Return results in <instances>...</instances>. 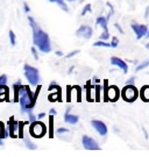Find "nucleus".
<instances>
[{
  "label": "nucleus",
  "instance_id": "obj_1",
  "mask_svg": "<svg viewBox=\"0 0 149 157\" xmlns=\"http://www.w3.org/2000/svg\"><path fill=\"white\" fill-rule=\"evenodd\" d=\"M29 25L33 29V42L34 45L37 47L42 52H50L51 51V45H50L49 35L44 30L41 29L36 21L32 17H28Z\"/></svg>",
  "mask_w": 149,
  "mask_h": 157
},
{
  "label": "nucleus",
  "instance_id": "obj_2",
  "mask_svg": "<svg viewBox=\"0 0 149 157\" xmlns=\"http://www.w3.org/2000/svg\"><path fill=\"white\" fill-rule=\"evenodd\" d=\"M25 77L27 78V80L29 82V84L33 85V86H37L40 80V73L39 70L36 67H32L29 64H25Z\"/></svg>",
  "mask_w": 149,
  "mask_h": 157
},
{
  "label": "nucleus",
  "instance_id": "obj_3",
  "mask_svg": "<svg viewBox=\"0 0 149 157\" xmlns=\"http://www.w3.org/2000/svg\"><path fill=\"white\" fill-rule=\"evenodd\" d=\"M29 128H30L29 132H30L32 136L37 137V139L42 137V136L47 133V127H45V124H42V122H40V121H34V122H32Z\"/></svg>",
  "mask_w": 149,
  "mask_h": 157
},
{
  "label": "nucleus",
  "instance_id": "obj_4",
  "mask_svg": "<svg viewBox=\"0 0 149 157\" xmlns=\"http://www.w3.org/2000/svg\"><path fill=\"white\" fill-rule=\"evenodd\" d=\"M122 98L126 101H134L138 98V90L133 85H127L122 90Z\"/></svg>",
  "mask_w": 149,
  "mask_h": 157
},
{
  "label": "nucleus",
  "instance_id": "obj_5",
  "mask_svg": "<svg viewBox=\"0 0 149 157\" xmlns=\"http://www.w3.org/2000/svg\"><path fill=\"white\" fill-rule=\"evenodd\" d=\"M92 34H93L92 28H91L90 26H86V25H82V26L76 30V35H77L78 37H82V39H85V40L91 39Z\"/></svg>",
  "mask_w": 149,
  "mask_h": 157
},
{
  "label": "nucleus",
  "instance_id": "obj_6",
  "mask_svg": "<svg viewBox=\"0 0 149 157\" xmlns=\"http://www.w3.org/2000/svg\"><path fill=\"white\" fill-rule=\"evenodd\" d=\"M82 143H83V147L88 150H99L100 147L98 146V143L90 136H86L84 135L82 137Z\"/></svg>",
  "mask_w": 149,
  "mask_h": 157
},
{
  "label": "nucleus",
  "instance_id": "obj_7",
  "mask_svg": "<svg viewBox=\"0 0 149 157\" xmlns=\"http://www.w3.org/2000/svg\"><path fill=\"white\" fill-rule=\"evenodd\" d=\"M132 29L134 30V33L136 35V39L141 40L144 37L147 33H148V27L146 25H138V23H132Z\"/></svg>",
  "mask_w": 149,
  "mask_h": 157
},
{
  "label": "nucleus",
  "instance_id": "obj_8",
  "mask_svg": "<svg viewBox=\"0 0 149 157\" xmlns=\"http://www.w3.org/2000/svg\"><path fill=\"white\" fill-rule=\"evenodd\" d=\"M19 122L14 120V117H11L10 120H8V122H7V128H8V133H10V136L13 137V139H17L18 136L15 134V132L19 130Z\"/></svg>",
  "mask_w": 149,
  "mask_h": 157
},
{
  "label": "nucleus",
  "instance_id": "obj_9",
  "mask_svg": "<svg viewBox=\"0 0 149 157\" xmlns=\"http://www.w3.org/2000/svg\"><path fill=\"white\" fill-rule=\"evenodd\" d=\"M91 124L98 133H99L101 136H105L107 134V126H106L103 121H99V120H92L91 121Z\"/></svg>",
  "mask_w": 149,
  "mask_h": 157
},
{
  "label": "nucleus",
  "instance_id": "obj_10",
  "mask_svg": "<svg viewBox=\"0 0 149 157\" xmlns=\"http://www.w3.org/2000/svg\"><path fill=\"white\" fill-rule=\"evenodd\" d=\"M119 98V90L116 86H110L106 90V99L110 101H116Z\"/></svg>",
  "mask_w": 149,
  "mask_h": 157
},
{
  "label": "nucleus",
  "instance_id": "obj_11",
  "mask_svg": "<svg viewBox=\"0 0 149 157\" xmlns=\"http://www.w3.org/2000/svg\"><path fill=\"white\" fill-rule=\"evenodd\" d=\"M111 63H112L113 65L118 67L119 69H121L124 73H126L128 71L127 63L125 62V61H122L121 58H119V57H111Z\"/></svg>",
  "mask_w": 149,
  "mask_h": 157
},
{
  "label": "nucleus",
  "instance_id": "obj_12",
  "mask_svg": "<svg viewBox=\"0 0 149 157\" xmlns=\"http://www.w3.org/2000/svg\"><path fill=\"white\" fill-rule=\"evenodd\" d=\"M70 111H71V107L66 108V112L64 114V121L68 122L70 124H76L78 122V117L77 115H73V114H70Z\"/></svg>",
  "mask_w": 149,
  "mask_h": 157
},
{
  "label": "nucleus",
  "instance_id": "obj_13",
  "mask_svg": "<svg viewBox=\"0 0 149 157\" xmlns=\"http://www.w3.org/2000/svg\"><path fill=\"white\" fill-rule=\"evenodd\" d=\"M8 91L10 89L6 85H0V102L1 101H10L8 99Z\"/></svg>",
  "mask_w": 149,
  "mask_h": 157
},
{
  "label": "nucleus",
  "instance_id": "obj_14",
  "mask_svg": "<svg viewBox=\"0 0 149 157\" xmlns=\"http://www.w3.org/2000/svg\"><path fill=\"white\" fill-rule=\"evenodd\" d=\"M21 80H18L17 83L13 84V90H14V101L19 102L20 99V86H21Z\"/></svg>",
  "mask_w": 149,
  "mask_h": 157
},
{
  "label": "nucleus",
  "instance_id": "obj_15",
  "mask_svg": "<svg viewBox=\"0 0 149 157\" xmlns=\"http://www.w3.org/2000/svg\"><path fill=\"white\" fill-rule=\"evenodd\" d=\"M96 23L100 26L104 30H107V17H98L96 20Z\"/></svg>",
  "mask_w": 149,
  "mask_h": 157
},
{
  "label": "nucleus",
  "instance_id": "obj_16",
  "mask_svg": "<svg viewBox=\"0 0 149 157\" xmlns=\"http://www.w3.org/2000/svg\"><path fill=\"white\" fill-rule=\"evenodd\" d=\"M8 135H10V133H8V130L6 129L4 122H1V121H0V139H2V140H4V139H6Z\"/></svg>",
  "mask_w": 149,
  "mask_h": 157
},
{
  "label": "nucleus",
  "instance_id": "obj_17",
  "mask_svg": "<svg viewBox=\"0 0 149 157\" xmlns=\"http://www.w3.org/2000/svg\"><path fill=\"white\" fill-rule=\"evenodd\" d=\"M49 137L50 139L54 137V115L53 114L49 115Z\"/></svg>",
  "mask_w": 149,
  "mask_h": 157
},
{
  "label": "nucleus",
  "instance_id": "obj_18",
  "mask_svg": "<svg viewBox=\"0 0 149 157\" xmlns=\"http://www.w3.org/2000/svg\"><path fill=\"white\" fill-rule=\"evenodd\" d=\"M141 98L144 101H149V86H143L141 90Z\"/></svg>",
  "mask_w": 149,
  "mask_h": 157
},
{
  "label": "nucleus",
  "instance_id": "obj_19",
  "mask_svg": "<svg viewBox=\"0 0 149 157\" xmlns=\"http://www.w3.org/2000/svg\"><path fill=\"white\" fill-rule=\"evenodd\" d=\"M49 1L50 2H55V4H57V5L60 6L64 12L69 11V10H68V6H66V4H65V0H49Z\"/></svg>",
  "mask_w": 149,
  "mask_h": 157
},
{
  "label": "nucleus",
  "instance_id": "obj_20",
  "mask_svg": "<svg viewBox=\"0 0 149 157\" xmlns=\"http://www.w3.org/2000/svg\"><path fill=\"white\" fill-rule=\"evenodd\" d=\"M25 144H26V147H27L28 149H30V150H35V149H36V146H35L29 139H25Z\"/></svg>",
  "mask_w": 149,
  "mask_h": 157
},
{
  "label": "nucleus",
  "instance_id": "obj_21",
  "mask_svg": "<svg viewBox=\"0 0 149 157\" xmlns=\"http://www.w3.org/2000/svg\"><path fill=\"white\" fill-rule=\"evenodd\" d=\"M28 122H22V121H20L19 122V137L20 139H22L23 137V127H25V124H27Z\"/></svg>",
  "mask_w": 149,
  "mask_h": 157
},
{
  "label": "nucleus",
  "instance_id": "obj_22",
  "mask_svg": "<svg viewBox=\"0 0 149 157\" xmlns=\"http://www.w3.org/2000/svg\"><path fill=\"white\" fill-rule=\"evenodd\" d=\"M94 47H105V48H110L111 47V43H106L105 41H98V42H94L93 43Z\"/></svg>",
  "mask_w": 149,
  "mask_h": 157
},
{
  "label": "nucleus",
  "instance_id": "obj_23",
  "mask_svg": "<svg viewBox=\"0 0 149 157\" xmlns=\"http://www.w3.org/2000/svg\"><path fill=\"white\" fill-rule=\"evenodd\" d=\"M100 90H101V86L100 85H97L94 87V93H96V101H100Z\"/></svg>",
  "mask_w": 149,
  "mask_h": 157
},
{
  "label": "nucleus",
  "instance_id": "obj_24",
  "mask_svg": "<svg viewBox=\"0 0 149 157\" xmlns=\"http://www.w3.org/2000/svg\"><path fill=\"white\" fill-rule=\"evenodd\" d=\"M91 11H92V8H91V5H90V4H88V5H85L83 7V10H82V13H80V14H82V17H84L86 13H90Z\"/></svg>",
  "mask_w": 149,
  "mask_h": 157
},
{
  "label": "nucleus",
  "instance_id": "obj_25",
  "mask_svg": "<svg viewBox=\"0 0 149 157\" xmlns=\"http://www.w3.org/2000/svg\"><path fill=\"white\" fill-rule=\"evenodd\" d=\"M10 41H11L12 45H15V43H17V37H15V34L13 30H10Z\"/></svg>",
  "mask_w": 149,
  "mask_h": 157
},
{
  "label": "nucleus",
  "instance_id": "obj_26",
  "mask_svg": "<svg viewBox=\"0 0 149 157\" xmlns=\"http://www.w3.org/2000/svg\"><path fill=\"white\" fill-rule=\"evenodd\" d=\"M149 65V59L148 61H146V62H143L142 64H139L138 67H136V71H140V70H143L144 67H147Z\"/></svg>",
  "mask_w": 149,
  "mask_h": 157
},
{
  "label": "nucleus",
  "instance_id": "obj_27",
  "mask_svg": "<svg viewBox=\"0 0 149 157\" xmlns=\"http://www.w3.org/2000/svg\"><path fill=\"white\" fill-rule=\"evenodd\" d=\"M107 39H110V34H108V30H104L103 34L100 35V40H103V41H106Z\"/></svg>",
  "mask_w": 149,
  "mask_h": 157
},
{
  "label": "nucleus",
  "instance_id": "obj_28",
  "mask_svg": "<svg viewBox=\"0 0 149 157\" xmlns=\"http://www.w3.org/2000/svg\"><path fill=\"white\" fill-rule=\"evenodd\" d=\"M28 117H29V121L30 122H34V121H36V118H35V115L33 114V109H30V111H28Z\"/></svg>",
  "mask_w": 149,
  "mask_h": 157
},
{
  "label": "nucleus",
  "instance_id": "obj_29",
  "mask_svg": "<svg viewBox=\"0 0 149 157\" xmlns=\"http://www.w3.org/2000/svg\"><path fill=\"white\" fill-rule=\"evenodd\" d=\"M118 44H119V40H118V37L114 36V37L112 39V42H111V47H112V48H116Z\"/></svg>",
  "mask_w": 149,
  "mask_h": 157
},
{
  "label": "nucleus",
  "instance_id": "obj_30",
  "mask_svg": "<svg viewBox=\"0 0 149 157\" xmlns=\"http://www.w3.org/2000/svg\"><path fill=\"white\" fill-rule=\"evenodd\" d=\"M73 89L77 91V101L79 102V101H82L80 99H82V97H80V87L79 86H73Z\"/></svg>",
  "mask_w": 149,
  "mask_h": 157
},
{
  "label": "nucleus",
  "instance_id": "obj_31",
  "mask_svg": "<svg viewBox=\"0 0 149 157\" xmlns=\"http://www.w3.org/2000/svg\"><path fill=\"white\" fill-rule=\"evenodd\" d=\"M6 83H7V76L1 75L0 76V85H6Z\"/></svg>",
  "mask_w": 149,
  "mask_h": 157
},
{
  "label": "nucleus",
  "instance_id": "obj_32",
  "mask_svg": "<svg viewBox=\"0 0 149 157\" xmlns=\"http://www.w3.org/2000/svg\"><path fill=\"white\" fill-rule=\"evenodd\" d=\"M32 54H33L34 58H35L36 61H39V54H37V51H36V48H35V47L32 48Z\"/></svg>",
  "mask_w": 149,
  "mask_h": 157
},
{
  "label": "nucleus",
  "instance_id": "obj_33",
  "mask_svg": "<svg viewBox=\"0 0 149 157\" xmlns=\"http://www.w3.org/2000/svg\"><path fill=\"white\" fill-rule=\"evenodd\" d=\"M77 54H79V50H73V51H71L70 54H68V55H66V58H71V57L76 56Z\"/></svg>",
  "mask_w": 149,
  "mask_h": 157
},
{
  "label": "nucleus",
  "instance_id": "obj_34",
  "mask_svg": "<svg viewBox=\"0 0 149 157\" xmlns=\"http://www.w3.org/2000/svg\"><path fill=\"white\" fill-rule=\"evenodd\" d=\"M68 132H69V129H68V128H63V127H62V128L57 129V134H64V133H68Z\"/></svg>",
  "mask_w": 149,
  "mask_h": 157
},
{
  "label": "nucleus",
  "instance_id": "obj_35",
  "mask_svg": "<svg viewBox=\"0 0 149 157\" xmlns=\"http://www.w3.org/2000/svg\"><path fill=\"white\" fill-rule=\"evenodd\" d=\"M72 89H73V87H71V86H68V100H66V101H70V93H71Z\"/></svg>",
  "mask_w": 149,
  "mask_h": 157
},
{
  "label": "nucleus",
  "instance_id": "obj_36",
  "mask_svg": "<svg viewBox=\"0 0 149 157\" xmlns=\"http://www.w3.org/2000/svg\"><path fill=\"white\" fill-rule=\"evenodd\" d=\"M23 10H25V12L26 13H29V11H30V8H29V6H28V4H23Z\"/></svg>",
  "mask_w": 149,
  "mask_h": 157
},
{
  "label": "nucleus",
  "instance_id": "obj_37",
  "mask_svg": "<svg viewBox=\"0 0 149 157\" xmlns=\"http://www.w3.org/2000/svg\"><path fill=\"white\" fill-rule=\"evenodd\" d=\"M134 80H135V78L134 77H132V78H129L127 80V85H133L134 84Z\"/></svg>",
  "mask_w": 149,
  "mask_h": 157
},
{
  "label": "nucleus",
  "instance_id": "obj_38",
  "mask_svg": "<svg viewBox=\"0 0 149 157\" xmlns=\"http://www.w3.org/2000/svg\"><path fill=\"white\" fill-rule=\"evenodd\" d=\"M49 113L50 114H53V115H56V114H57V111H56L55 108H51V109L49 111Z\"/></svg>",
  "mask_w": 149,
  "mask_h": 157
},
{
  "label": "nucleus",
  "instance_id": "obj_39",
  "mask_svg": "<svg viewBox=\"0 0 149 157\" xmlns=\"http://www.w3.org/2000/svg\"><path fill=\"white\" fill-rule=\"evenodd\" d=\"M45 117V113H40L39 115H37V119H43Z\"/></svg>",
  "mask_w": 149,
  "mask_h": 157
},
{
  "label": "nucleus",
  "instance_id": "obj_40",
  "mask_svg": "<svg viewBox=\"0 0 149 157\" xmlns=\"http://www.w3.org/2000/svg\"><path fill=\"white\" fill-rule=\"evenodd\" d=\"M56 55L57 56H63V52L62 51H56Z\"/></svg>",
  "mask_w": 149,
  "mask_h": 157
},
{
  "label": "nucleus",
  "instance_id": "obj_41",
  "mask_svg": "<svg viewBox=\"0 0 149 157\" xmlns=\"http://www.w3.org/2000/svg\"><path fill=\"white\" fill-rule=\"evenodd\" d=\"M116 28H118V29H119V32H120V33H122V29L120 28V26H119L118 23H116Z\"/></svg>",
  "mask_w": 149,
  "mask_h": 157
},
{
  "label": "nucleus",
  "instance_id": "obj_42",
  "mask_svg": "<svg viewBox=\"0 0 149 157\" xmlns=\"http://www.w3.org/2000/svg\"><path fill=\"white\" fill-rule=\"evenodd\" d=\"M4 144V141H2V139H0V146H2Z\"/></svg>",
  "mask_w": 149,
  "mask_h": 157
},
{
  "label": "nucleus",
  "instance_id": "obj_43",
  "mask_svg": "<svg viewBox=\"0 0 149 157\" xmlns=\"http://www.w3.org/2000/svg\"><path fill=\"white\" fill-rule=\"evenodd\" d=\"M65 1H71V2H75V1H79V0H65Z\"/></svg>",
  "mask_w": 149,
  "mask_h": 157
},
{
  "label": "nucleus",
  "instance_id": "obj_44",
  "mask_svg": "<svg viewBox=\"0 0 149 157\" xmlns=\"http://www.w3.org/2000/svg\"><path fill=\"white\" fill-rule=\"evenodd\" d=\"M146 47H147V48H148V49H149V42H148V43H147V44H146Z\"/></svg>",
  "mask_w": 149,
  "mask_h": 157
},
{
  "label": "nucleus",
  "instance_id": "obj_45",
  "mask_svg": "<svg viewBox=\"0 0 149 157\" xmlns=\"http://www.w3.org/2000/svg\"><path fill=\"white\" fill-rule=\"evenodd\" d=\"M146 36H148V37H149V30H148V33H147V35H146Z\"/></svg>",
  "mask_w": 149,
  "mask_h": 157
}]
</instances>
